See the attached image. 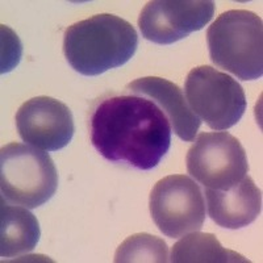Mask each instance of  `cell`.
Masks as SVG:
<instances>
[{"label": "cell", "mask_w": 263, "mask_h": 263, "mask_svg": "<svg viewBox=\"0 0 263 263\" xmlns=\"http://www.w3.org/2000/svg\"><path fill=\"white\" fill-rule=\"evenodd\" d=\"M138 46V34L129 21L100 13L78 21L65 30L63 54L72 69L96 77L125 65Z\"/></svg>", "instance_id": "2"}, {"label": "cell", "mask_w": 263, "mask_h": 263, "mask_svg": "<svg viewBox=\"0 0 263 263\" xmlns=\"http://www.w3.org/2000/svg\"><path fill=\"white\" fill-rule=\"evenodd\" d=\"M185 100L190 109L213 130H227L242 119L246 96L242 86L212 66H197L187 75Z\"/></svg>", "instance_id": "5"}, {"label": "cell", "mask_w": 263, "mask_h": 263, "mask_svg": "<svg viewBox=\"0 0 263 263\" xmlns=\"http://www.w3.org/2000/svg\"><path fill=\"white\" fill-rule=\"evenodd\" d=\"M149 210L161 233L170 238L199 232L205 221L204 194L187 175H168L158 180L150 192Z\"/></svg>", "instance_id": "7"}, {"label": "cell", "mask_w": 263, "mask_h": 263, "mask_svg": "<svg viewBox=\"0 0 263 263\" xmlns=\"http://www.w3.org/2000/svg\"><path fill=\"white\" fill-rule=\"evenodd\" d=\"M194 141L185 163L195 182L205 189L227 190L248 175V157L238 138L228 132H211Z\"/></svg>", "instance_id": "6"}, {"label": "cell", "mask_w": 263, "mask_h": 263, "mask_svg": "<svg viewBox=\"0 0 263 263\" xmlns=\"http://www.w3.org/2000/svg\"><path fill=\"white\" fill-rule=\"evenodd\" d=\"M205 197L210 217L227 229L248 227L262 211L260 190L249 175L227 190L205 189Z\"/></svg>", "instance_id": "11"}, {"label": "cell", "mask_w": 263, "mask_h": 263, "mask_svg": "<svg viewBox=\"0 0 263 263\" xmlns=\"http://www.w3.org/2000/svg\"><path fill=\"white\" fill-rule=\"evenodd\" d=\"M15 120L21 140L45 152L67 146L75 132L71 109L50 96L27 100L16 112Z\"/></svg>", "instance_id": "9"}, {"label": "cell", "mask_w": 263, "mask_h": 263, "mask_svg": "<svg viewBox=\"0 0 263 263\" xmlns=\"http://www.w3.org/2000/svg\"><path fill=\"white\" fill-rule=\"evenodd\" d=\"M210 58L220 69L241 81H255L263 74V23L248 9L221 13L206 30Z\"/></svg>", "instance_id": "3"}, {"label": "cell", "mask_w": 263, "mask_h": 263, "mask_svg": "<svg viewBox=\"0 0 263 263\" xmlns=\"http://www.w3.org/2000/svg\"><path fill=\"white\" fill-rule=\"evenodd\" d=\"M125 90L133 95L145 96L159 107L167 117L171 130L182 141L195 140L201 120L190 109L182 88L178 84L159 77H145L126 84Z\"/></svg>", "instance_id": "10"}, {"label": "cell", "mask_w": 263, "mask_h": 263, "mask_svg": "<svg viewBox=\"0 0 263 263\" xmlns=\"http://www.w3.org/2000/svg\"><path fill=\"white\" fill-rule=\"evenodd\" d=\"M116 263H166L170 262L167 243L163 239L149 233H137L128 237L117 248Z\"/></svg>", "instance_id": "14"}, {"label": "cell", "mask_w": 263, "mask_h": 263, "mask_svg": "<svg viewBox=\"0 0 263 263\" xmlns=\"http://www.w3.org/2000/svg\"><path fill=\"white\" fill-rule=\"evenodd\" d=\"M57 187V168L48 153L17 142L2 147V199L13 205L34 210L50 200Z\"/></svg>", "instance_id": "4"}, {"label": "cell", "mask_w": 263, "mask_h": 263, "mask_svg": "<svg viewBox=\"0 0 263 263\" xmlns=\"http://www.w3.org/2000/svg\"><path fill=\"white\" fill-rule=\"evenodd\" d=\"M213 15L211 0H154L141 11L138 27L147 41L170 45L203 29Z\"/></svg>", "instance_id": "8"}, {"label": "cell", "mask_w": 263, "mask_h": 263, "mask_svg": "<svg viewBox=\"0 0 263 263\" xmlns=\"http://www.w3.org/2000/svg\"><path fill=\"white\" fill-rule=\"evenodd\" d=\"M41 230L39 220L28 208L2 199L0 206V255L13 258L30 253L37 246Z\"/></svg>", "instance_id": "12"}, {"label": "cell", "mask_w": 263, "mask_h": 263, "mask_svg": "<svg viewBox=\"0 0 263 263\" xmlns=\"http://www.w3.org/2000/svg\"><path fill=\"white\" fill-rule=\"evenodd\" d=\"M3 33V62H2V72H8L15 67L20 61L21 44L18 37L6 25H2Z\"/></svg>", "instance_id": "15"}, {"label": "cell", "mask_w": 263, "mask_h": 263, "mask_svg": "<svg viewBox=\"0 0 263 263\" xmlns=\"http://www.w3.org/2000/svg\"><path fill=\"white\" fill-rule=\"evenodd\" d=\"M91 142L107 161L147 171L157 167L170 149L171 125L145 96H109L93 109Z\"/></svg>", "instance_id": "1"}, {"label": "cell", "mask_w": 263, "mask_h": 263, "mask_svg": "<svg viewBox=\"0 0 263 263\" xmlns=\"http://www.w3.org/2000/svg\"><path fill=\"white\" fill-rule=\"evenodd\" d=\"M173 263H237L250 262L243 255L228 250L215 234L192 232L185 234L171 249Z\"/></svg>", "instance_id": "13"}]
</instances>
